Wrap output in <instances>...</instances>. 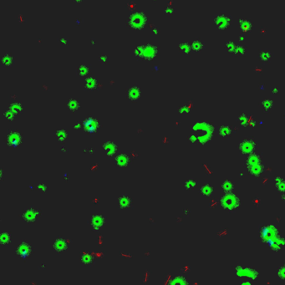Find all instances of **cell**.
<instances>
[{
	"mask_svg": "<svg viewBox=\"0 0 285 285\" xmlns=\"http://www.w3.org/2000/svg\"><path fill=\"white\" fill-rule=\"evenodd\" d=\"M97 87V81L94 78H89L85 81V88L88 90H95Z\"/></svg>",
	"mask_w": 285,
	"mask_h": 285,
	"instance_id": "cell-24",
	"label": "cell"
},
{
	"mask_svg": "<svg viewBox=\"0 0 285 285\" xmlns=\"http://www.w3.org/2000/svg\"><path fill=\"white\" fill-rule=\"evenodd\" d=\"M0 173H1V181H3V169H1Z\"/></svg>",
	"mask_w": 285,
	"mask_h": 285,
	"instance_id": "cell-43",
	"label": "cell"
},
{
	"mask_svg": "<svg viewBox=\"0 0 285 285\" xmlns=\"http://www.w3.org/2000/svg\"><path fill=\"white\" fill-rule=\"evenodd\" d=\"M93 253V255L95 256L96 258H101L105 256V254L102 253Z\"/></svg>",
	"mask_w": 285,
	"mask_h": 285,
	"instance_id": "cell-38",
	"label": "cell"
},
{
	"mask_svg": "<svg viewBox=\"0 0 285 285\" xmlns=\"http://www.w3.org/2000/svg\"><path fill=\"white\" fill-rule=\"evenodd\" d=\"M133 201L130 196L128 194H123L118 199V208L120 209H129L132 206Z\"/></svg>",
	"mask_w": 285,
	"mask_h": 285,
	"instance_id": "cell-14",
	"label": "cell"
},
{
	"mask_svg": "<svg viewBox=\"0 0 285 285\" xmlns=\"http://www.w3.org/2000/svg\"><path fill=\"white\" fill-rule=\"evenodd\" d=\"M66 107L73 113H75L80 108V103L75 99H70L66 103Z\"/></svg>",
	"mask_w": 285,
	"mask_h": 285,
	"instance_id": "cell-20",
	"label": "cell"
},
{
	"mask_svg": "<svg viewBox=\"0 0 285 285\" xmlns=\"http://www.w3.org/2000/svg\"><path fill=\"white\" fill-rule=\"evenodd\" d=\"M275 187L279 192L285 193V180L280 177H275Z\"/></svg>",
	"mask_w": 285,
	"mask_h": 285,
	"instance_id": "cell-25",
	"label": "cell"
},
{
	"mask_svg": "<svg viewBox=\"0 0 285 285\" xmlns=\"http://www.w3.org/2000/svg\"><path fill=\"white\" fill-rule=\"evenodd\" d=\"M3 115H4V117L6 118L7 120H8V121H13V120H15V119H16L17 114H15L14 112H13L12 110H8L5 111Z\"/></svg>",
	"mask_w": 285,
	"mask_h": 285,
	"instance_id": "cell-31",
	"label": "cell"
},
{
	"mask_svg": "<svg viewBox=\"0 0 285 285\" xmlns=\"http://www.w3.org/2000/svg\"><path fill=\"white\" fill-rule=\"evenodd\" d=\"M260 162H262V160H261V157L259 156V155L251 153V154H249L248 158H247V160H246V166H247V167H248L250 166H253L254 164Z\"/></svg>",
	"mask_w": 285,
	"mask_h": 285,
	"instance_id": "cell-19",
	"label": "cell"
},
{
	"mask_svg": "<svg viewBox=\"0 0 285 285\" xmlns=\"http://www.w3.org/2000/svg\"><path fill=\"white\" fill-rule=\"evenodd\" d=\"M13 63V58L9 55H6L2 58V65H4L5 67H9Z\"/></svg>",
	"mask_w": 285,
	"mask_h": 285,
	"instance_id": "cell-30",
	"label": "cell"
},
{
	"mask_svg": "<svg viewBox=\"0 0 285 285\" xmlns=\"http://www.w3.org/2000/svg\"><path fill=\"white\" fill-rule=\"evenodd\" d=\"M85 150H87V151H85V152H90L91 153V154H95V149H93V148H91V149H89V148H88V149H85Z\"/></svg>",
	"mask_w": 285,
	"mask_h": 285,
	"instance_id": "cell-41",
	"label": "cell"
},
{
	"mask_svg": "<svg viewBox=\"0 0 285 285\" xmlns=\"http://www.w3.org/2000/svg\"><path fill=\"white\" fill-rule=\"evenodd\" d=\"M200 193L204 197H210L213 193V187L210 184H206L201 187Z\"/></svg>",
	"mask_w": 285,
	"mask_h": 285,
	"instance_id": "cell-23",
	"label": "cell"
},
{
	"mask_svg": "<svg viewBox=\"0 0 285 285\" xmlns=\"http://www.w3.org/2000/svg\"><path fill=\"white\" fill-rule=\"evenodd\" d=\"M263 109H264L266 111H268V110H270L271 108H272V106H273V102L270 101V100H264L263 102Z\"/></svg>",
	"mask_w": 285,
	"mask_h": 285,
	"instance_id": "cell-35",
	"label": "cell"
},
{
	"mask_svg": "<svg viewBox=\"0 0 285 285\" xmlns=\"http://www.w3.org/2000/svg\"><path fill=\"white\" fill-rule=\"evenodd\" d=\"M93 202H94V203H98V199H97V198H95V200L93 201Z\"/></svg>",
	"mask_w": 285,
	"mask_h": 285,
	"instance_id": "cell-45",
	"label": "cell"
},
{
	"mask_svg": "<svg viewBox=\"0 0 285 285\" xmlns=\"http://www.w3.org/2000/svg\"><path fill=\"white\" fill-rule=\"evenodd\" d=\"M103 151L107 156L110 158L115 157V156L117 155L118 151V145L117 144L113 141V140H107L103 143L102 145Z\"/></svg>",
	"mask_w": 285,
	"mask_h": 285,
	"instance_id": "cell-10",
	"label": "cell"
},
{
	"mask_svg": "<svg viewBox=\"0 0 285 285\" xmlns=\"http://www.w3.org/2000/svg\"><path fill=\"white\" fill-rule=\"evenodd\" d=\"M54 135L56 138V140L60 142H65L68 140V137H69L68 131L66 130H64V129L55 130V132H54Z\"/></svg>",
	"mask_w": 285,
	"mask_h": 285,
	"instance_id": "cell-18",
	"label": "cell"
},
{
	"mask_svg": "<svg viewBox=\"0 0 285 285\" xmlns=\"http://www.w3.org/2000/svg\"><path fill=\"white\" fill-rule=\"evenodd\" d=\"M106 222V217L102 213H95L91 215L90 220V226L92 231L98 232L104 227Z\"/></svg>",
	"mask_w": 285,
	"mask_h": 285,
	"instance_id": "cell-8",
	"label": "cell"
},
{
	"mask_svg": "<svg viewBox=\"0 0 285 285\" xmlns=\"http://www.w3.org/2000/svg\"><path fill=\"white\" fill-rule=\"evenodd\" d=\"M140 95H141V92H140V87H138L136 85H133L129 88L127 93H126V97L130 101H137L140 98Z\"/></svg>",
	"mask_w": 285,
	"mask_h": 285,
	"instance_id": "cell-15",
	"label": "cell"
},
{
	"mask_svg": "<svg viewBox=\"0 0 285 285\" xmlns=\"http://www.w3.org/2000/svg\"><path fill=\"white\" fill-rule=\"evenodd\" d=\"M278 275L281 280L285 281V264L282 265L278 270Z\"/></svg>",
	"mask_w": 285,
	"mask_h": 285,
	"instance_id": "cell-33",
	"label": "cell"
},
{
	"mask_svg": "<svg viewBox=\"0 0 285 285\" xmlns=\"http://www.w3.org/2000/svg\"><path fill=\"white\" fill-rule=\"evenodd\" d=\"M68 248H69V241L65 240L63 238L59 237L54 241L53 248L57 253H63V252L67 250Z\"/></svg>",
	"mask_w": 285,
	"mask_h": 285,
	"instance_id": "cell-13",
	"label": "cell"
},
{
	"mask_svg": "<svg viewBox=\"0 0 285 285\" xmlns=\"http://www.w3.org/2000/svg\"><path fill=\"white\" fill-rule=\"evenodd\" d=\"M34 253V248L26 241H22L15 249V254L21 260L26 261Z\"/></svg>",
	"mask_w": 285,
	"mask_h": 285,
	"instance_id": "cell-3",
	"label": "cell"
},
{
	"mask_svg": "<svg viewBox=\"0 0 285 285\" xmlns=\"http://www.w3.org/2000/svg\"><path fill=\"white\" fill-rule=\"evenodd\" d=\"M198 136H197L195 134H191V135L188 136V140H189L191 143H193V144H195V143L198 142Z\"/></svg>",
	"mask_w": 285,
	"mask_h": 285,
	"instance_id": "cell-36",
	"label": "cell"
},
{
	"mask_svg": "<svg viewBox=\"0 0 285 285\" xmlns=\"http://www.w3.org/2000/svg\"><path fill=\"white\" fill-rule=\"evenodd\" d=\"M236 273L238 277H248V278L256 279L258 275L257 270H254L250 268H243L238 266L236 268Z\"/></svg>",
	"mask_w": 285,
	"mask_h": 285,
	"instance_id": "cell-12",
	"label": "cell"
},
{
	"mask_svg": "<svg viewBox=\"0 0 285 285\" xmlns=\"http://www.w3.org/2000/svg\"><path fill=\"white\" fill-rule=\"evenodd\" d=\"M248 170L249 172V174H251L254 177H258L264 172V166L262 162L257 163V164L248 166Z\"/></svg>",
	"mask_w": 285,
	"mask_h": 285,
	"instance_id": "cell-17",
	"label": "cell"
},
{
	"mask_svg": "<svg viewBox=\"0 0 285 285\" xmlns=\"http://www.w3.org/2000/svg\"><path fill=\"white\" fill-rule=\"evenodd\" d=\"M101 125L100 121L95 117L89 116L85 118V120L82 122V129L85 133L89 135H95L100 130Z\"/></svg>",
	"mask_w": 285,
	"mask_h": 285,
	"instance_id": "cell-6",
	"label": "cell"
},
{
	"mask_svg": "<svg viewBox=\"0 0 285 285\" xmlns=\"http://www.w3.org/2000/svg\"><path fill=\"white\" fill-rule=\"evenodd\" d=\"M232 128L228 126V125H223L218 129V134L221 137H228L232 134Z\"/></svg>",
	"mask_w": 285,
	"mask_h": 285,
	"instance_id": "cell-22",
	"label": "cell"
},
{
	"mask_svg": "<svg viewBox=\"0 0 285 285\" xmlns=\"http://www.w3.org/2000/svg\"><path fill=\"white\" fill-rule=\"evenodd\" d=\"M89 72H90V68L88 67L87 65H82V66L79 67L77 70L78 75H80V76H85L89 74Z\"/></svg>",
	"mask_w": 285,
	"mask_h": 285,
	"instance_id": "cell-32",
	"label": "cell"
},
{
	"mask_svg": "<svg viewBox=\"0 0 285 285\" xmlns=\"http://www.w3.org/2000/svg\"><path fill=\"white\" fill-rule=\"evenodd\" d=\"M95 257L93 253H90L85 251H83L80 254V262L84 266H92L95 264Z\"/></svg>",
	"mask_w": 285,
	"mask_h": 285,
	"instance_id": "cell-16",
	"label": "cell"
},
{
	"mask_svg": "<svg viewBox=\"0 0 285 285\" xmlns=\"http://www.w3.org/2000/svg\"><path fill=\"white\" fill-rule=\"evenodd\" d=\"M170 283L171 284L186 285L188 284V282L184 277H182V276H177V277H175L174 278H172V280L171 281Z\"/></svg>",
	"mask_w": 285,
	"mask_h": 285,
	"instance_id": "cell-29",
	"label": "cell"
},
{
	"mask_svg": "<svg viewBox=\"0 0 285 285\" xmlns=\"http://www.w3.org/2000/svg\"><path fill=\"white\" fill-rule=\"evenodd\" d=\"M8 110H12L13 112L18 115L19 113H22L23 106L20 103H13L8 106Z\"/></svg>",
	"mask_w": 285,
	"mask_h": 285,
	"instance_id": "cell-28",
	"label": "cell"
},
{
	"mask_svg": "<svg viewBox=\"0 0 285 285\" xmlns=\"http://www.w3.org/2000/svg\"><path fill=\"white\" fill-rule=\"evenodd\" d=\"M41 214H42V211L40 209L31 207L24 210L21 214V218L26 223H35L40 218Z\"/></svg>",
	"mask_w": 285,
	"mask_h": 285,
	"instance_id": "cell-7",
	"label": "cell"
},
{
	"mask_svg": "<svg viewBox=\"0 0 285 285\" xmlns=\"http://www.w3.org/2000/svg\"><path fill=\"white\" fill-rule=\"evenodd\" d=\"M233 188H234V185H233V182H231V181L226 180L222 183V189H223L225 193L233 192Z\"/></svg>",
	"mask_w": 285,
	"mask_h": 285,
	"instance_id": "cell-26",
	"label": "cell"
},
{
	"mask_svg": "<svg viewBox=\"0 0 285 285\" xmlns=\"http://www.w3.org/2000/svg\"><path fill=\"white\" fill-rule=\"evenodd\" d=\"M243 284H251L250 283H243Z\"/></svg>",
	"mask_w": 285,
	"mask_h": 285,
	"instance_id": "cell-47",
	"label": "cell"
},
{
	"mask_svg": "<svg viewBox=\"0 0 285 285\" xmlns=\"http://www.w3.org/2000/svg\"><path fill=\"white\" fill-rule=\"evenodd\" d=\"M157 55V47L147 45L138 47L135 50V56L140 60H151Z\"/></svg>",
	"mask_w": 285,
	"mask_h": 285,
	"instance_id": "cell-2",
	"label": "cell"
},
{
	"mask_svg": "<svg viewBox=\"0 0 285 285\" xmlns=\"http://www.w3.org/2000/svg\"><path fill=\"white\" fill-rule=\"evenodd\" d=\"M146 21H147V17L143 13H135L129 17L127 24L132 29H140L144 28Z\"/></svg>",
	"mask_w": 285,
	"mask_h": 285,
	"instance_id": "cell-5",
	"label": "cell"
},
{
	"mask_svg": "<svg viewBox=\"0 0 285 285\" xmlns=\"http://www.w3.org/2000/svg\"><path fill=\"white\" fill-rule=\"evenodd\" d=\"M96 169H98V164H93V166H92V167H91V170H96Z\"/></svg>",
	"mask_w": 285,
	"mask_h": 285,
	"instance_id": "cell-42",
	"label": "cell"
},
{
	"mask_svg": "<svg viewBox=\"0 0 285 285\" xmlns=\"http://www.w3.org/2000/svg\"><path fill=\"white\" fill-rule=\"evenodd\" d=\"M36 189L42 192L43 193H46V192L48 191V187L45 185V183H40L36 186Z\"/></svg>",
	"mask_w": 285,
	"mask_h": 285,
	"instance_id": "cell-34",
	"label": "cell"
},
{
	"mask_svg": "<svg viewBox=\"0 0 285 285\" xmlns=\"http://www.w3.org/2000/svg\"><path fill=\"white\" fill-rule=\"evenodd\" d=\"M130 156L125 153H120L115 156V166L119 168H125L129 166L130 164Z\"/></svg>",
	"mask_w": 285,
	"mask_h": 285,
	"instance_id": "cell-11",
	"label": "cell"
},
{
	"mask_svg": "<svg viewBox=\"0 0 285 285\" xmlns=\"http://www.w3.org/2000/svg\"><path fill=\"white\" fill-rule=\"evenodd\" d=\"M98 243H99V245H100V246H103L102 236H100V237L98 238Z\"/></svg>",
	"mask_w": 285,
	"mask_h": 285,
	"instance_id": "cell-40",
	"label": "cell"
},
{
	"mask_svg": "<svg viewBox=\"0 0 285 285\" xmlns=\"http://www.w3.org/2000/svg\"><path fill=\"white\" fill-rule=\"evenodd\" d=\"M72 128L74 130H80V129H82V123L77 122L75 125H73Z\"/></svg>",
	"mask_w": 285,
	"mask_h": 285,
	"instance_id": "cell-37",
	"label": "cell"
},
{
	"mask_svg": "<svg viewBox=\"0 0 285 285\" xmlns=\"http://www.w3.org/2000/svg\"><path fill=\"white\" fill-rule=\"evenodd\" d=\"M23 135L17 130H9L5 135V144L8 147L16 149L23 142Z\"/></svg>",
	"mask_w": 285,
	"mask_h": 285,
	"instance_id": "cell-4",
	"label": "cell"
},
{
	"mask_svg": "<svg viewBox=\"0 0 285 285\" xmlns=\"http://www.w3.org/2000/svg\"><path fill=\"white\" fill-rule=\"evenodd\" d=\"M184 213H185V215H189V210L188 209H184Z\"/></svg>",
	"mask_w": 285,
	"mask_h": 285,
	"instance_id": "cell-44",
	"label": "cell"
},
{
	"mask_svg": "<svg viewBox=\"0 0 285 285\" xmlns=\"http://www.w3.org/2000/svg\"><path fill=\"white\" fill-rule=\"evenodd\" d=\"M257 142L253 138H247L239 143L238 149L240 152L244 155H249L253 152V150L257 147Z\"/></svg>",
	"mask_w": 285,
	"mask_h": 285,
	"instance_id": "cell-9",
	"label": "cell"
},
{
	"mask_svg": "<svg viewBox=\"0 0 285 285\" xmlns=\"http://www.w3.org/2000/svg\"><path fill=\"white\" fill-rule=\"evenodd\" d=\"M11 234L8 232H4L0 234V244L2 247L8 246L11 243Z\"/></svg>",
	"mask_w": 285,
	"mask_h": 285,
	"instance_id": "cell-21",
	"label": "cell"
},
{
	"mask_svg": "<svg viewBox=\"0 0 285 285\" xmlns=\"http://www.w3.org/2000/svg\"><path fill=\"white\" fill-rule=\"evenodd\" d=\"M188 108L187 106H182V108H180V110H179V112L180 113H188Z\"/></svg>",
	"mask_w": 285,
	"mask_h": 285,
	"instance_id": "cell-39",
	"label": "cell"
},
{
	"mask_svg": "<svg viewBox=\"0 0 285 285\" xmlns=\"http://www.w3.org/2000/svg\"><path fill=\"white\" fill-rule=\"evenodd\" d=\"M221 206L228 212H235L240 206V199L233 192L226 193L221 199Z\"/></svg>",
	"mask_w": 285,
	"mask_h": 285,
	"instance_id": "cell-1",
	"label": "cell"
},
{
	"mask_svg": "<svg viewBox=\"0 0 285 285\" xmlns=\"http://www.w3.org/2000/svg\"><path fill=\"white\" fill-rule=\"evenodd\" d=\"M197 184H198V181L195 179H189L183 183V187L186 190H193L197 187Z\"/></svg>",
	"mask_w": 285,
	"mask_h": 285,
	"instance_id": "cell-27",
	"label": "cell"
},
{
	"mask_svg": "<svg viewBox=\"0 0 285 285\" xmlns=\"http://www.w3.org/2000/svg\"><path fill=\"white\" fill-rule=\"evenodd\" d=\"M81 1H82V0H75V2H76V3H80Z\"/></svg>",
	"mask_w": 285,
	"mask_h": 285,
	"instance_id": "cell-46",
	"label": "cell"
}]
</instances>
